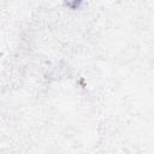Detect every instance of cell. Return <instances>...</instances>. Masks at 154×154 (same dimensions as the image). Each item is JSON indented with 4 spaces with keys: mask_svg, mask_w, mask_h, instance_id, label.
I'll list each match as a JSON object with an SVG mask.
<instances>
[{
    "mask_svg": "<svg viewBox=\"0 0 154 154\" xmlns=\"http://www.w3.org/2000/svg\"><path fill=\"white\" fill-rule=\"evenodd\" d=\"M64 1H65L66 6H69V7H72V8L77 7V6L79 5V2H81V0H64Z\"/></svg>",
    "mask_w": 154,
    "mask_h": 154,
    "instance_id": "1",
    "label": "cell"
}]
</instances>
